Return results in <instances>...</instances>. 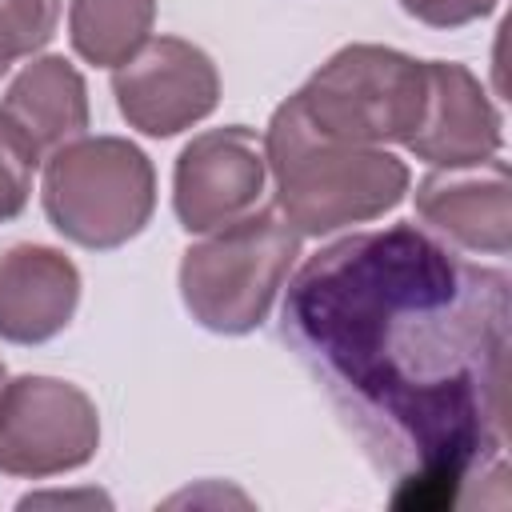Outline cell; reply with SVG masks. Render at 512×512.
Segmentation results:
<instances>
[{
  "mask_svg": "<svg viewBox=\"0 0 512 512\" xmlns=\"http://www.w3.org/2000/svg\"><path fill=\"white\" fill-rule=\"evenodd\" d=\"M512 280L416 224L352 232L288 280L280 332L396 476V508H452L508 476Z\"/></svg>",
  "mask_w": 512,
  "mask_h": 512,
  "instance_id": "6da1fadb",
  "label": "cell"
},
{
  "mask_svg": "<svg viewBox=\"0 0 512 512\" xmlns=\"http://www.w3.org/2000/svg\"><path fill=\"white\" fill-rule=\"evenodd\" d=\"M264 160L276 184V212L300 236H328L380 220L408 196V164L376 144H348L320 132L288 96L264 132Z\"/></svg>",
  "mask_w": 512,
  "mask_h": 512,
  "instance_id": "7a4b0ae2",
  "label": "cell"
},
{
  "mask_svg": "<svg viewBox=\"0 0 512 512\" xmlns=\"http://www.w3.org/2000/svg\"><path fill=\"white\" fill-rule=\"evenodd\" d=\"M300 232L272 208H256L204 232L180 260V300L188 316L220 336L252 332L300 256Z\"/></svg>",
  "mask_w": 512,
  "mask_h": 512,
  "instance_id": "3957f363",
  "label": "cell"
},
{
  "mask_svg": "<svg viewBox=\"0 0 512 512\" xmlns=\"http://www.w3.org/2000/svg\"><path fill=\"white\" fill-rule=\"evenodd\" d=\"M40 200L64 240L108 252L136 240L152 220L156 172L124 136H80L44 156Z\"/></svg>",
  "mask_w": 512,
  "mask_h": 512,
  "instance_id": "277c9868",
  "label": "cell"
},
{
  "mask_svg": "<svg viewBox=\"0 0 512 512\" xmlns=\"http://www.w3.org/2000/svg\"><path fill=\"white\" fill-rule=\"evenodd\" d=\"M300 112L348 144H404L428 100V68L384 44H348L328 56L300 92Z\"/></svg>",
  "mask_w": 512,
  "mask_h": 512,
  "instance_id": "5b68a950",
  "label": "cell"
},
{
  "mask_svg": "<svg viewBox=\"0 0 512 512\" xmlns=\"http://www.w3.org/2000/svg\"><path fill=\"white\" fill-rule=\"evenodd\" d=\"M100 448L92 396L56 376H16L0 388V472L48 480L84 468Z\"/></svg>",
  "mask_w": 512,
  "mask_h": 512,
  "instance_id": "8992f818",
  "label": "cell"
},
{
  "mask_svg": "<svg viewBox=\"0 0 512 512\" xmlns=\"http://www.w3.org/2000/svg\"><path fill=\"white\" fill-rule=\"evenodd\" d=\"M120 116L144 136H176L220 104V72L204 48L180 36H148V44L112 68Z\"/></svg>",
  "mask_w": 512,
  "mask_h": 512,
  "instance_id": "52a82bcc",
  "label": "cell"
},
{
  "mask_svg": "<svg viewBox=\"0 0 512 512\" xmlns=\"http://www.w3.org/2000/svg\"><path fill=\"white\" fill-rule=\"evenodd\" d=\"M268 180L264 140L244 128H212L192 136L172 172V208L184 232H216L260 208Z\"/></svg>",
  "mask_w": 512,
  "mask_h": 512,
  "instance_id": "ba28073f",
  "label": "cell"
},
{
  "mask_svg": "<svg viewBox=\"0 0 512 512\" xmlns=\"http://www.w3.org/2000/svg\"><path fill=\"white\" fill-rule=\"evenodd\" d=\"M428 100L404 148L432 168H472L500 156V112L484 84L456 60H424Z\"/></svg>",
  "mask_w": 512,
  "mask_h": 512,
  "instance_id": "9c48e42d",
  "label": "cell"
},
{
  "mask_svg": "<svg viewBox=\"0 0 512 512\" xmlns=\"http://www.w3.org/2000/svg\"><path fill=\"white\" fill-rule=\"evenodd\" d=\"M416 216L464 252L508 256L512 176L500 156L472 168H436L416 184Z\"/></svg>",
  "mask_w": 512,
  "mask_h": 512,
  "instance_id": "30bf717a",
  "label": "cell"
},
{
  "mask_svg": "<svg viewBox=\"0 0 512 512\" xmlns=\"http://www.w3.org/2000/svg\"><path fill=\"white\" fill-rule=\"evenodd\" d=\"M80 304V268L48 244H16L0 256V340L44 344Z\"/></svg>",
  "mask_w": 512,
  "mask_h": 512,
  "instance_id": "8fae6325",
  "label": "cell"
},
{
  "mask_svg": "<svg viewBox=\"0 0 512 512\" xmlns=\"http://www.w3.org/2000/svg\"><path fill=\"white\" fill-rule=\"evenodd\" d=\"M0 112L32 140L40 160L88 132V88L72 60L36 56L4 92Z\"/></svg>",
  "mask_w": 512,
  "mask_h": 512,
  "instance_id": "7c38bea8",
  "label": "cell"
},
{
  "mask_svg": "<svg viewBox=\"0 0 512 512\" xmlns=\"http://www.w3.org/2000/svg\"><path fill=\"white\" fill-rule=\"evenodd\" d=\"M156 24V0H72L68 40L72 52L96 68H120L136 56Z\"/></svg>",
  "mask_w": 512,
  "mask_h": 512,
  "instance_id": "4fadbf2b",
  "label": "cell"
},
{
  "mask_svg": "<svg viewBox=\"0 0 512 512\" xmlns=\"http://www.w3.org/2000/svg\"><path fill=\"white\" fill-rule=\"evenodd\" d=\"M40 168V152L32 140L0 112V224L20 216L32 196V176Z\"/></svg>",
  "mask_w": 512,
  "mask_h": 512,
  "instance_id": "5bb4252c",
  "label": "cell"
},
{
  "mask_svg": "<svg viewBox=\"0 0 512 512\" xmlns=\"http://www.w3.org/2000/svg\"><path fill=\"white\" fill-rule=\"evenodd\" d=\"M60 24V0H0V32L16 60L40 52Z\"/></svg>",
  "mask_w": 512,
  "mask_h": 512,
  "instance_id": "9a60e30c",
  "label": "cell"
},
{
  "mask_svg": "<svg viewBox=\"0 0 512 512\" xmlns=\"http://www.w3.org/2000/svg\"><path fill=\"white\" fill-rule=\"evenodd\" d=\"M400 8L428 28H464L496 8V0H400Z\"/></svg>",
  "mask_w": 512,
  "mask_h": 512,
  "instance_id": "2e32d148",
  "label": "cell"
},
{
  "mask_svg": "<svg viewBox=\"0 0 512 512\" xmlns=\"http://www.w3.org/2000/svg\"><path fill=\"white\" fill-rule=\"evenodd\" d=\"M36 504H112L104 492H40V496H24L20 508H36Z\"/></svg>",
  "mask_w": 512,
  "mask_h": 512,
  "instance_id": "e0dca14e",
  "label": "cell"
},
{
  "mask_svg": "<svg viewBox=\"0 0 512 512\" xmlns=\"http://www.w3.org/2000/svg\"><path fill=\"white\" fill-rule=\"evenodd\" d=\"M12 60H16V52H12V44H8L4 32H0V80H4V72L12 68Z\"/></svg>",
  "mask_w": 512,
  "mask_h": 512,
  "instance_id": "ac0fdd59",
  "label": "cell"
},
{
  "mask_svg": "<svg viewBox=\"0 0 512 512\" xmlns=\"http://www.w3.org/2000/svg\"><path fill=\"white\" fill-rule=\"evenodd\" d=\"M4 380H8V372H4V364H0V388H4Z\"/></svg>",
  "mask_w": 512,
  "mask_h": 512,
  "instance_id": "d6986e66",
  "label": "cell"
}]
</instances>
